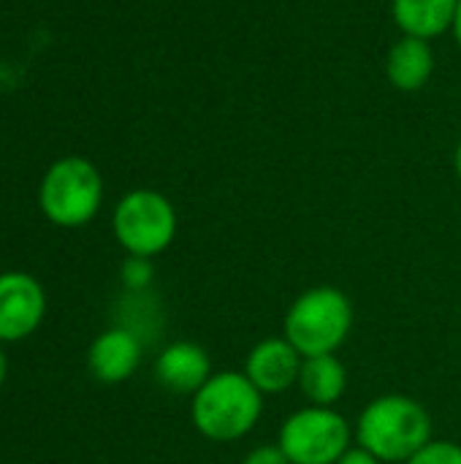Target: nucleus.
<instances>
[{"mask_svg":"<svg viewBox=\"0 0 461 464\" xmlns=\"http://www.w3.org/2000/svg\"><path fill=\"white\" fill-rule=\"evenodd\" d=\"M155 378L174 394H196L212 378L209 353L196 343H174L158 356Z\"/></svg>","mask_w":461,"mask_h":464,"instance_id":"9d476101","label":"nucleus"},{"mask_svg":"<svg viewBox=\"0 0 461 464\" xmlns=\"http://www.w3.org/2000/svg\"><path fill=\"white\" fill-rule=\"evenodd\" d=\"M435 71V52L429 41L402 35L386 57V76L389 82L402 90V92H416L421 90Z\"/></svg>","mask_w":461,"mask_h":464,"instance_id":"9b49d317","label":"nucleus"},{"mask_svg":"<svg viewBox=\"0 0 461 464\" xmlns=\"http://www.w3.org/2000/svg\"><path fill=\"white\" fill-rule=\"evenodd\" d=\"M141 364V340L130 329H109L98 334L87 351V367L101 383H122Z\"/></svg>","mask_w":461,"mask_h":464,"instance_id":"1a4fd4ad","label":"nucleus"},{"mask_svg":"<svg viewBox=\"0 0 461 464\" xmlns=\"http://www.w3.org/2000/svg\"><path fill=\"white\" fill-rule=\"evenodd\" d=\"M111 226L128 256L155 258L177 237V212L158 190H130L120 198Z\"/></svg>","mask_w":461,"mask_h":464,"instance_id":"39448f33","label":"nucleus"},{"mask_svg":"<svg viewBox=\"0 0 461 464\" xmlns=\"http://www.w3.org/2000/svg\"><path fill=\"white\" fill-rule=\"evenodd\" d=\"M5 375H8V359H5V353L0 348V386L5 383Z\"/></svg>","mask_w":461,"mask_h":464,"instance_id":"a211bd4d","label":"nucleus"},{"mask_svg":"<svg viewBox=\"0 0 461 464\" xmlns=\"http://www.w3.org/2000/svg\"><path fill=\"white\" fill-rule=\"evenodd\" d=\"M103 201L101 171L87 158H62L49 166L41 179L38 204L49 223L62 228H79L90 223Z\"/></svg>","mask_w":461,"mask_h":464,"instance_id":"20e7f679","label":"nucleus"},{"mask_svg":"<svg viewBox=\"0 0 461 464\" xmlns=\"http://www.w3.org/2000/svg\"><path fill=\"white\" fill-rule=\"evenodd\" d=\"M245 464H291V459L285 457V451L277 446H258L247 454Z\"/></svg>","mask_w":461,"mask_h":464,"instance_id":"dca6fc26","label":"nucleus"},{"mask_svg":"<svg viewBox=\"0 0 461 464\" xmlns=\"http://www.w3.org/2000/svg\"><path fill=\"white\" fill-rule=\"evenodd\" d=\"M190 413L204 438L231 443L253 432L264 413V394L245 372H217L193 394Z\"/></svg>","mask_w":461,"mask_h":464,"instance_id":"f03ea898","label":"nucleus"},{"mask_svg":"<svg viewBox=\"0 0 461 464\" xmlns=\"http://www.w3.org/2000/svg\"><path fill=\"white\" fill-rule=\"evenodd\" d=\"M277 443L291 464H337L351 449V427L334 408L310 405L283 424Z\"/></svg>","mask_w":461,"mask_h":464,"instance_id":"423d86ee","label":"nucleus"},{"mask_svg":"<svg viewBox=\"0 0 461 464\" xmlns=\"http://www.w3.org/2000/svg\"><path fill=\"white\" fill-rule=\"evenodd\" d=\"M46 313V294L33 275H0V343H19L30 337Z\"/></svg>","mask_w":461,"mask_h":464,"instance_id":"0eeeda50","label":"nucleus"},{"mask_svg":"<svg viewBox=\"0 0 461 464\" xmlns=\"http://www.w3.org/2000/svg\"><path fill=\"white\" fill-rule=\"evenodd\" d=\"M459 0H394V22L405 35L413 38H435L454 27Z\"/></svg>","mask_w":461,"mask_h":464,"instance_id":"f8f14e48","label":"nucleus"},{"mask_svg":"<svg viewBox=\"0 0 461 464\" xmlns=\"http://www.w3.org/2000/svg\"><path fill=\"white\" fill-rule=\"evenodd\" d=\"M152 258L141 256H128L122 264V283L128 291H147L152 283Z\"/></svg>","mask_w":461,"mask_h":464,"instance_id":"2eb2a0df","label":"nucleus"},{"mask_svg":"<svg viewBox=\"0 0 461 464\" xmlns=\"http://www.w3.org/2000/svg\"><path fill=\"white\" fill-rule=\"evenodd\" d=\"M299 389L310 400V405L334 408L348 389V370L334 353L304 356L299 372Z\"/></svg>","mask_w":461,"mask_h":464,"instance_id":"ddd939ff","label":"nucleus"},{"mask_svg":"<svg viewBox=\"0 0 461 464\" xmlns=\"http://www.w3.org/2000/svg\"><path fill=\"white\" fill-rule=\"evenodd\" d=\"M456 174H459V179H461V141H459V147H456Z\"/></svg>","mask_w":461,"mask_h":464,"instance_id":"aec40b11","label":"nucleus"},{"mask_svg":"<svg viewBox=\"0 0 461 464\" xmlns=\"http://www.w3.org/2000/svg\"><path fill=\"white\" fill-rule=\"evenodd\" d=\"M337 464H383L380 459H375L370 451H364L361 446H356V449H348L345 454H342V459Z\"/></svg>","mask_w":461,"mask_h":464,"instance_id":"f3484780","label":"nucleus"},{"mask_svg":"<svg viewBox=\"0 0 461 464\" xmlns=\"http://www.w3.org/2000/svg\"><path fill=\"white\" fill-rule=\"evenodd\" d=\"M405 464H461V446L451 440H429Z\"/></svg>","mask_w":461,"mask_h":464,"instance_id":"4468645a","label":"nucleus"},{"mask_svg":"<svg viewBox=\"0 0 461 464\" xmlns=\"http://www.w3.org/2000/svg\"><path fill=\"white\" fill-rule=\"evenodd\" d=\"M454 33H456V41H459V46H461V0H459V8H456V19H454Z\"/></svg>","mask_w":461,"mask_h":464,"instance_id":"6ab92c4d","label":"nucleus"},{"mask_svg":"<svg viewBox=\"0 0 461 464\" xmlns=\"http://www.w3.org/2000/svg\"><path fill=\"white\" fill-rule=\"evenodd\" d=\"M356 440L380 462H408L432 440V416L413 397L386 394L359 416Z\"/></svg>","mask_w":461,"mask_h":464,"instance_id":"f257e3e1","label":"nucleus"},{"mask_svg":"<svg viewBox=\"0 0 461 464\" xmlns=\"http://www.w3.org/2000/svg\"><path fill=\"white\" fill-rule=\"evenodd\" d=\"M302 362L304 356L285 337H269L250 351L245 375L261 394H280L299 383Z\"/></svg>","mask_w":461,"mask_h":464,"instance_id":"6e6552de","label":"nucleus"},{"mask_svg":"<svg viewBox=\"0 0 461 464\" xmlns=\"http://www.w3.org/2000/svg\"><path fill=\"white\" fill-rule=\"evenodd\" d=\"M353 304L331 285L304 291L285 313V340L302 356L334 353L351 334Z\"/></svg>","mask_w":461,"mask_h":464,"instance_id":"7ed1b4c3","label":"nucleus"}]
</instances>
